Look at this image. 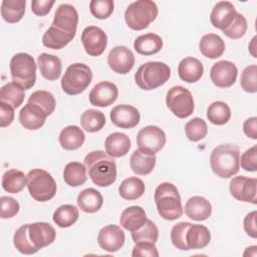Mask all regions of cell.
<instances>
[{
  "label": "cell",
  "instance_id": "41",
  "mask_svg": "<svg viewBox=\"0 0 257 257\" xmlns=\"http://www.w3.org/2000/svg\"><path fill=\"white\" fill-rule=\"evenodd\" d=\"M231 117V109L229 105L221 100L212 102L207 109V118L216 125H223L229 121Z\"/></svg>",
  "mask_w": 257,
  "mask_h": 257
},
{
  "label": "cell",
  "instance_id": "52",
  "mask_svg": "<svg viewBox=\"0 0 257 257\" xmlns=\"http://www.w3.org/2000/svg\"><path fill=\"white\" fill-rule=\"evenodd\" d=\"M53 0H33L31 2V11L36 16H45L53 6Z\"/></svg>",
  "mask_w": 257,
  "mask_h": 257
},
{
  "label": "cell",
  "instance_id": "38",
  "mask_svg": "<svg viewBox=\"0 0 257 257\" xmlns=\"http://www.w3.org/2000/svg\"><path fill=\"white\" fill-rule=\"evenodd\" d=\"M27 103H30L41 110L46 116L50 115L56 105L53 94L47 90H36L29 96Z\"/></svg>",
  "mask_w": 257,
  "mask_h": 257
},
{
  "label": "cell",
  "instance_id": "6",
  "mask_svg": "<svg viewBox=\"0 0 257 257\" xmlns=\"http://www.w3.org/2000/svg\"><path fill=\"white\" fill-rule=\"evenodd\" d=\"M158 6L151 0H138L132 2L124 11L126 25L136 31L144 30L158 16Z\"/></svg>",
  "mask_w": 257,
  "mask_h": 257
},
{
  "label": "cell",
  "instance_id": "37",
  "mask_svg": "<svg viewBox=\"0 0 257 257\" xmlns=\"http://www.w3.org/2000/svg\"><path fill=\"white\" fill-rule=\"evenodd\" d=\"M25 0H4L1 3V16L8 23L19 22L25 13Z\"/></svg>",
  "mask_w": 257,
  "mask_h": 257
},
{
  "label": "cell",
  "instance_id": "39",
  "mask_svg": "<svg viewBox=\"0 0 257 257\" xmlns=\"http://www.w3.org/2000/svg\"><path fill=\"white\" fill-rule=\"evenodd\" d=\"M78 209L73 205L65 204L54 211L52 220L59 228H68L78 220Z\"/></svg>",
  "mask_w": 257,
  "mask_h": 257
},
{
  "label": "cell",
  "instance_id": "35",
  "mask_svg": "<svg viewBox=\"0 0 257 257\" xmlns=\"http://www.w3.org/2000/svg\"><path fill=\"white\" fill-rule=\"evenodd\" d=\"M24 88L14 81L7 82L0 89V101L10 104L14 108L19 107L24 100Z\"/></svg>",
  "mask_w": 257,
  "mask_h": 257
},
{
  "label": "cell",
  "instance_id": "27",
  "mask_svg": "<svg viewBox=\"0 0 257 257\" xmlns=\"http://www.w3.org/2000/svg\"><path fill=\"white\" fill-rule=\"evenodd\" d=\"M199 49L201 53L211 59H216L225 51V42L217 34L208 33L201 37L199 42Z\"/></svg>",
  "mask_w": 257,
  "mask_h": 257
},
{
  "label": "cell",
  "instance_id": "5",
  "mask_svg": "<svg viewBox=\"0 0 257 257\" xmlns=\"http://www.w3.org/2000/svg\"><path fill=\"white\" fill-rule=\"evenodd\" d=\"M171 76V68L161 61H148L135 73L137 85L144 90L156 89L165 84Z\"/></svg>",
  "mask_w": 257,
  "mask_h": 257
},
{
  "label": "cell",
  "instance_id": "44",
  "mask_svg": "<svg viewBox=\"0 0 257 257\" xmlns=\"http://www.w3.org/2000/svg\"><path fill=\"white\" fill-rule=\"evenodd\" d=\"M159 238V229L157 225L152 221L147 219L146 223L139 229L132 232V239L135 243L142 241H149L156 243Z\"/></svg>",
  "mask_w": 257,
  "mask_h": 257
},
{
  "label": "cell",
  "instance_id": "16",
  "mask_svg": "<svg viewBox=\"0 0 257 257\" xmlns=\"http://www.w3.org/2000/svg\"><path fill=\"white\" fill-rule=\"evenodd\" d=\"M125 241L124 232L117 225H106L102 227L97 235L99 247L109 253L118 251Z\"/></svg>",
  "mask_w": 257,
  "mask_h": 257
},
{
  "label": "cell",
  "instance_id": "15",
  "mask_svg": "<svg viewBox=\"0 0 257 257\" xmlns=\"http://www.w3.org/2000/svg\"><path fill=\"white\" fill-rule=\"evenodd\" d=\"M107 64L113 72L126 74L134 67L135 55L126 46L118 45L109 51L107 55Z\"/></svg>",
  "mask_w": 257,
  "mask_h": 257
},
{
  "label": "cell",
  "instance_id": "53",
  "mask_svg": "<svg viewBox=\"0 0 257 257\" xmlns=\"http://www.w3.org/2000/svg\"><path fill=\"white\" fill-rule=\"evenodd\" d=\"M14 120V107L0 101V126L6 127Z\"/></svg>",
  "mask_w": 257,
  "mask_h": 257
},
{
  "label": "cell",
  "instance_id": "25",
  "mask_svg": "<svg viewBox=\"0 0 257 257\" xmlns=\"http://www.w3.org/2000/svg\"><path fill=\"white\" fill-rule=\"evenodd\" d=\"M147 221V214L145 210L140 206H131L125 208L119 218L120 226L130 231L134 232L139 230Z\"/></svg>",
  "mask_w": 257,
  "mask_h": 257
},
{
  "label": "cell",
  "instance_id": "47",
  "mask_svg": "<svg viewBox=\"0 0 257 257\" xmlns=\"http://www.w3.org/2000/svg\"><path fill=\"white\" fill-rule=\"evenodd\" d=\"M89 10L93 17L97 19H106L113 12V1L92 0L89 2Z\"/></svg>",
  "mask_w": 257,
  "mask_h": 257
},
{
  "label": "cell",
  "instance_id": "1",
  "mask_svg": "<svg viewBox=\"0 0 257 257\" xmlns=\"http://www.w3.org/2000/svg\"><path fill=\"white\" fill-rule=\"evenodd\" d=\"M78 13L74 6L64 3L57 7L50 27L42 36V43L51 49L64 48L76 34Z\"/></svg>",
  "mask_w": 257,
  "mask_h": 257
},
{
  "label": "cell",
  "instance_id": "43",
  "mask_svg": "<svg viewBox=\"0 0 257 257\" xmlns=\"http://www.w3.org/2000/svg\"><path fill=\"white\" fill-rule=\"evenodd\" d=\"M185 133L189 141L196 143L207 136L208 126L203 118L194 117L185 124Z\"/></svg>",
  "mask_w": 257,
  "mask_h": 257
},
{
  "label": "cell",
  "instance_id": "32",
  "mask_svg": "<svg viewBox=\"0 0 257 257\" xmlns=\"http://www.w3.org/2000/svg\"><path fill=\"white\" fill-rule=\"evenodd\" d=\"M157 158L153 155H147L140 150H136L130 159L132 171L139 176H146L153 172L156 166Z\"/></svg>",
  "mask_w": 257,
  "mask_h": 257
},
{
  "label": "cell",
  "instance_id": "22",
  "mask_svg": "<svg viewBox=\"0 0 257 257\" xmlns=\"http://www.w3.org/2000/svg\"><path fill=\"white\" fill-rule=\"evenodd\" d=\"M204 73L202 62L195 57H185L178 65V74L180 78L188 83H194L201 79Z\"/></svg>",
  "mask_w": 257,
  "mask_h": 257
},
{
  "label": "cell",
  "instance_id": "49",
  "mask_svg": "<svg viewBox=\"0 0 257 257\" xmlns=\"http://www.w3.org/2000/svg\"><path fill=\"white\" fill-rule=\"evenodd\" d=\"M1 213L0 216L2 219H10L14 217L20 209L19 203L12 197L3 196L0 198Z\"/></svg>",
  "mask_w": 257,
  "mask_h": 257
},
{
  "label": "cell",
  "instance_id": "48",
  "mask_svg": "<svg viewBox=\"0 0 257 257\" xmlns=\"http://www.w3.org/2000/svg\"><path fill=\"white\" fill-rule=\"evenodd\" d=\"M247 21L244 15L241 13H236L234 21L231 23V25L223 31V33L231 38V39H239L243 37L247 31Z\"/></svg>",
  "mask_w": 257,
  "mask_h": 257
},
{
  "label": "cell",
  "instance_id": "31",
  "mask_svg": "<svg viewBox=\"0 0 257 257\" xmlns=\"http://www.w3.org/2000/svg\"><path fill=\"white\" fill-rule=\"evenodd\" d=\"M186 241L191 249H203L211 241V233L204 225L191 224L186 233Z\"/></svg>",
  "mask_w": 257,
  "mask_h": 257
},
{
  "label": "cell",
  "instance_id": "20",
  "mask_svg": "<svg viewBox=\"0 0 257 257\" xmlns=\"http://www.w3.org/2000/svg\"><path fill=\"white\" fill-rule=\"evenodd\" d=\"M236 9L229 1H220L215 4L210 14L211 24L222 31L227 29L234 21L236 16Z\"/></svg>",
  "mask_w": 257,
  "mask_h": 257
},
{
  "label": "cell",
  "instance_id": "24",
  "mask_svg": "<svg viewBox=\"0 0 257 257\" xmlns=\"http://www.w3.org/2000/svg\"><path fill=\"white\" fill-rule=\"evenodd\" d=\"M132 143L130 138L122 133H112L108 135L104 142L105 153L112 158H120L125 156L131 150Z\"/></svg>",
  "mask_w": 257,
  "mask_h": 257
},
{
  "label": "cell",
  "instance_id": "50",
  "mask_svg": "<svg viewBox=\"0 0 257 257\" xmlns=\"http://www.w3.org/2000/svg\"><path fill=\"white\" fill-rule=\"evenodd\" d=\"M241 168L247 172H256L257 171V147L253 146L246 150L239 160Z\"/></svg>",
  "mask_w": 257,
  "mask_h": 257
},
{
  "label": "cell",
  "instance_id": "3",
  "mask_svg": "<svg viewBox=\"0 0 257 257\" xmlns=\"http://www.w3.org/2000/svg\"><path fill=\"white\" fill-rule=\"evenodd\" d=\"M239 147L233 144H223L212 151L210 166L215 175L222 179H228L239 172Z\"/></svg>",
  "mask_w": 257,
  "mask_h": 257
},
{
  "label": "cell",
  "instance_id": "30",
  "mask_svg": "<svg viewBox=\"0 0 257 257\" xmlns=\"http://www.w3.org/2000/svg\"><path fill=\"white\" fill-rule=\"evenodd\" d=\"M134 48L141 55H153L163 48V39L155 33L140 35L135 39Z\"/></svg>",
  "mask_w": 257,
  "mask_h": 257
},
{
  "label": "cell",
  "instance_id": "40",
  "mask_svg": "<svg viewBox=\"0 0 257 257\" xmlns=\"http://www.w3.org/2000/svg\"><path fill=\"white\" fill-rule=\"evenodd\" d=\"M105 121V115L103 112L94 108L86 109L80 116L81 126L88 133H96L100 131L104 126Z\"/></svg>",
  "mask_w": 257,
  "mask_h": 257
},
{
  "label": "cell",
  "instance_id": "42",
  "mask_svg": "<svg viewBox=\"0 0 257 257\" xmlns=\"http://www.w3.org/2000/svg\"><path fill=\"white\" fill-rule=\"evenodd\" d=\"M13 244L15 248L22 254L31 255L36 253L38 250L32 245L28 237V224L20 226L14 233Z\"/></svg>",
  "mask_w": 257,
  "mask_h": 257
},
{
  "label": "cell",
  "instance_id": "14",
  "mask_svg": "<svg viewBox=\"0 0 257 257\" xmlns=\"http://www.w3.org/2000/svg\"><path fill=\"white\" fill-rule=\"evenodd\" d=\"M237 66L228 60H220L213 64L210 70V78L212 82L220 88L232 86L237 79Z\"/></svg>",
  "mask_w": 257,
  "mask_h": 257
},
{
  "label": "cell",
  "instance_id": "23",
  "mask_svg": "<svg viewBox=\"0 0 257 257\" xmlns=\"http://www.w3.org/2000/svg\"><path fill=\"white\" fill-rule=\"evenodd\" d=\"M37 64L41 75L45 79L53 81L59 78L62 70V64L58 56L43 52L37 57Z\"/></svg>",
  "mask_w": 257,
  "mask_h": 257
},
{
  "label": "cell",
  "instance_id": "12",
  "mask_svg": "<svg viewBox=\"0 0 257 257\" xmlns=\"http://www.w3.org/2000/svg\"><path fill=\"white\" fill-rule=\"evenodd\" d=\"M257 180L245 176L234 177L229 184V191L233 198L238 201L256 204Z\"/></svg>",
  "mask_w": 257,
  "mask_h": 257
},
{
  "label": "cell",
  "instance_id": "18",
  "mask_svg": "<svg viewBox=\"0 0 257 257\" xmlns=\"http://www.w3.org/2000/svg\"><path fill=\"white\" fill-rule=\"evenodd\" d=\"M111 122L120 128H133L141 119L140 111L130 104H118L112 107L109 113Z\"/></svg>",
  "mask_w": 257,
  "mask_h": 257
},
{
  "label": "cell",
  "instance_id": "57",
  "mask_svg": "<svg viewBox=\"0 0 257 257\" xmlns=\"http://www.w3.org/2000/svg\"><path fill=\"white\" fill-rule=\"evenodd\" d=\"M256 249H257V246H250V247H247L246 248V251L244 252V256H247V255H252V256H256Z\"/></svg>",
  "mask_w": 257,
  "mask_h": 257
},
{
  "label": "cell",
  "instance_id": "36",
  "mask_svg": "<svg viewBox=\"0 0 257 257\" xmlns=\"http://www.w3.org/2000/svg\"><path fill=\"white\" fill-rule=\"evenodd\" d=\"M63 180L70 187L83 185L86 180V168L79 162H70L66 164L63 170Z\"/></svg>",
  "mask_w": 257,
  "mask_h": 257
},
{
  "label": "cell",
  "instance_id": "29",
  "mask_svg": "<svg viewBox=\"0 0 257 257\" xmlns=\"http://www.w3.org/2000/svg\"><path fill=\"white\" fill-rule=\"evenodd\" d=\"M78 208L88 214L97 212L103 204L102 195L93 188H87L82 190L76 199Z\"/></svg>",
  "mask_w": 257,
  "mask_h": 257
},
{
  "label": "cell",
  "instance_id": "26",
  "mask_svg": "<svg viewBox=\"0 0 257 257\" xmlns=\"http://www.w3.org/2000/svg\"><path fill=\"white\" fill-rule=\"evenodd\" d=\"M46 115L34 105L27 103L19 111L21 125L29 131H36L43 126Z\"/></svg>",
  "mask_w": 257,
  "mask_h": 257
},
{
  "label": "cell",
  "instance_id": "17",
  "mask_svg": "<svg viewBox=\"0 0 257 257\" xmlns=\"http://www.w3.org/2000/svg\"><path fill=\"white\" fill-rule=\"evenodd\" d=\"M118 96L117 86L110 81H100L90 90L89 102L98 107H106L112 104Z\"/></svg>",
  "mask_w": 257,
  "mask_h": 257
},
{
  "label": "cell",
  "instance_id": "54",
  "mask_svg": "<svg viewBox=\"0 0 257 257\" xmlns=\"http://www.w3.org/2000/svg\"><path fill=\"white\" fill-rule=\"evenodd\" d=\"M256 218H257V212L252 211L248 213L243 221V227L245 232L248 236L251 238H257V227H256Z\"/></svg>",
  "mask_w": 257,
  "mask_h": 257
},
{
  "label": "cell",
  "instance_id": "11",
  "mask_svg": "<svg viewBox=\"0 0 257 257\" xmlns=\"http://www.w3.org/2000/svg\"><path fill=\"white\" fill-rule=\"evenodd\" d=\"M138 150L147 155L155 156L166 145L165 132L156 125H147L137 135Z\"/></svg>",
  "mask_w": 257,
  "mask_h": 257
},
{
  "label": "cell",
  "instance_id": "56",
  "mask_svg": "<svg viewBox=\"0 0 257 257\" xmlns=\"http://www.w3.org/2000/svg\"><path fill=\"white\" fill-rule=\"evenodd\" d=\"M248 49H249V52L251 53V55L256 58L257 57L256 56V52H255V50H256V36H254L252 38V40H251V42H250V44L248 46Z\"/></svg>",
  "mask_w": 257,
  "mask_h": 257
},
{
  "label": "cell",
  "instance_id": "46",
  "mask_svg": "<svg viewBox=\"0 0 257 257\" xmlns=\"http://www.w3.org/2000/svg\"><path fill=\"white\" fill-rule=\"evenodd\" d=\"M256 74H257L256 64L248 65L243 69L240 77V85L244 91L249 93H255L257 91Z\"/></svg>",
  "mask_w": 257,
  "mask_h": 257
},
{
  "label": "cell",
  "instance_id": "21",
  "mask_svg": "<svg viewBox=\"0 0 257 257\" xmlns=\"http://www.w3.org/2000/svg\"><path fill=\"white\" fill-rule=\"evenodd\" d=\"M185 213L194 221H205L212 214V205L202 196H193L185 204Z\"/></svg>",
  "mask_w": 257,
  "mask_h": 257
},
{
  "label": "cell",
  "instance_id": "10",
  "mask_svg": "<svg viewBox=\"0 0 257 257\" xmlns=\"http://www.w3.org/2000/svg\"><path fill=\"white\" fill-rule=\"evenodd\" d=\"M166 104L179 118L190 116L195 108L191 91L181 85H176L169 89L166 96Z\"/></svg>",
  "mask_w": 257,
  "mask_h": 257
},
{
  "label": "cell",
  "instance_id": "28",
  "mask_svg": "<svg viewBox=\"0 0 257 257\" xmlns=\"http://www.w3.org/2000/svg\"><path fill=\"white\" fill-rule=\"evenodd\" d=\"M62 149L66 151L78 150L85 141L84 133L77 125H67L61 130L58 138Z\"/></svg>",
  "mask_w": 257,
  "mask_h": 257
},
{
  "label": "cell",
  "instance_id": "2",
  "mask_svg": "<svg viewBox=\"0 0 257 257\" xmlns=\"http://www.w3.org/2000/svg\"><path fill=\"white\" fill-rule=\"evenodd\" d=\"M86 172L92 183L98 187H108L116 180V164L112 157L103 151H92L84 160Z\"/></svg>",
  "mask_w": 257,
  "mask_h": 257
},
{
  "label": "cell",
  "instance_id": "7",
  "mask_svg": "<svg viewBox=\"0 0 257 257\" xmlns=\"http://www.w3.org/2000/svg\"><path fill=\"white\" fill-rule=\"evenodd\" d=\"M26 178L28 192L35 201L46 202L55 196L57 190L56 182L47 171L32 169L28 172Z\"/></svg>",
  "mask_w": 257,
  "mask_h": 257
},
{
  "label": "cell",
  "instance_id": "9",
  "mask_svg": "<svg viewBox=\"0 0 257 257\" xmlns=\"http://www.w3.org/2000/svg\"><path fill=\"white\" fill-rule=\"evenodd\" d=\"M92 80V71L85 63L70 64L61 78L62 90L69 95L83 92Z\"/></svg>",
  "mask_w": 257,
  "mask_h": 257
},
{
  "label": "cell",
  "instance_id": "13",
  "mask_svg": "<svg viewBox=\"0 0 257 257\" xmlns=\"http://www.w3.org/2000/svg\"><path fill=\"white\" fill-rule=\"evenodd\" d=\"M81 42L85 52L90 56H99L107 45L105 32L97 26H87L81 33Z\"/></svg>",
  "mask_w": 257,
  "mask_h": 257
},
{
  "label": "cell",
  "instance_id": "33",
  "mask_svg": "<svg viewBox=\"0 0 257 257\" xmlns=\"http://www.w3.org/2000/svg\"><path fill=\"white\" fill-rule=\"evenodd\" d=\"M25 186H27V178L20 170L10 169L2 176V188L8 193L18 194Z\"/></svg>",
  "mask_w": 257,
  "mask_h": 257
},
{
  "label": "cell",
  "instance_id": "55",
  "mask_svg": "<svg viewBox=\"0 0 257 257\" xmlns=\"http://www.w3.org/2000/svg\"><path fill=\"white\" fill-rule=\"evenodd\" d=\"M257 117L252 116L247 118L243 123L244 134L253 140H257Z\"/></svg>",
  "mask_w": 257,
  "mask_h": 257
},
{
  "label": "cell",
  "instance_id": "8",
  "mask_svg": "<svg viewBox=\"0 0 257 257\" xmlns=\"http://www.w3.org/2000/svg\"><path fill=\"white\" fill-rule=\"evenodd\" d=\"M10 73L12 81L24 89H30L36 81V63L34 58L25 52H19L10 60Z\"/></svg>",
  "mask_w": 257,
  "mask_h": 257
},
{
  "label": "cell",
  "instance_id": "4",
  "mask_svg": "<svg viewBox=\"0 0 257 257\" xmlns=\"http://www.w3.org/2000/svg\"><path fill=\"white\" fill-rule=\"evenodd\" d=\"M154 200L157 206L159 215L169 221H174L182 217L183 207L182 200L177 187L169 182L160 184L154 195Z\"/></svg>",
  "mask_w": 257,
  "mask_h": 257
},
{
  "label": "cell",
  "instance_id": "51",
  "mask_svg": "<svg viewBox=\"0 0 257 257\" xmlns=\"http://www.w3.org/2000/svg\"><path fill=\"white\" fill-rule=\"evenodd\" d=\"M132 256L134 257H143V256H149V257H158L159 252L158 249L153 242L149 241H142L137 242L136 245L133 248Z\"/></svg>",
  "mask_w": 257,
  "mask_h": 257
},
{
  "label": "cell",
  "instance_id": "34",
  "mask_svg": "<svg viewBox=\"0 0 257 257\" xmlns=\"http://www.w3.org/2000/svg\"><path fill=\"white\" fill-rule=\"evenodd\" d=\"M145 190L146 187L143 180L138 177H128L120 183L118 194L122 199L133 201L141 198L144 195Z\"/></svg>",
  "mask_w": 257,
  "mask_h": 257
},
{
  "label": "cell",
  "instance_id": "19",
  "mask_svg": "<svg viewBox=\"0 0 257 257\" xmlns=\"http://www.w3.org/2000/svg\"><path fill=\"white\" fill-rule=\"evenodd\" d=\"M28 237L32 245L37 250H40L53 243L56 232L49 223L35 222L28 224Z\"/></svg>",
  "mask_w": 257,
  "mask_h": 257
},
{
  "label": "cell",
  "instance_id": "45",
  "mask_svg": "<svg viewBox=\"0 0 257 257\" xmlns=\"http://www.w3.org/2000/svg\"><path fill=\"white\" fill-rule=\"evenodd\" d=\"M191 224L190 222H180L173 226L171 230V241L177 249L182 251L190 250L186 241V233Z\"/></svg>",
  "mask_w": 257,
  "mask_h": 257
}]
</instances>
